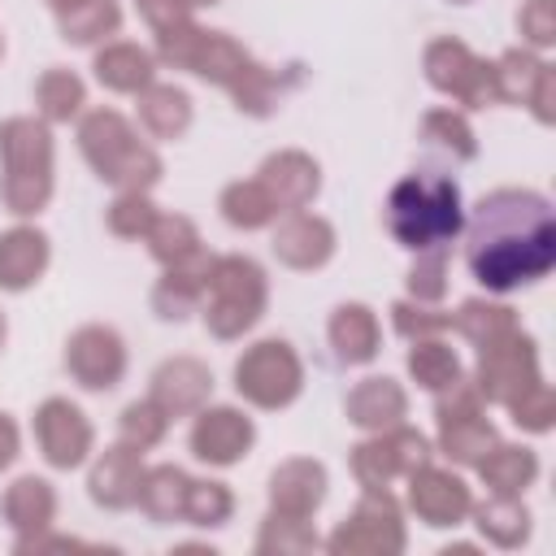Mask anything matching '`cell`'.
<instances>
[{
  "label": "cell",
  "instance_id": "277c9868",
  "mask_svg": "<svg viewBox=\"0 0 556 556\" xmlns=\"http://www.w3.org/2000/svg\"><path fill=\"white\" fill-rule=\"evenodd\" d=\"M0 200L17 217H35L52 200V130L43 117L0 122Z\"/></svg>",
  "mask_w": 556,
  "mask_h": 556
},
{
  "label": "cell",
  "instance_id": "30bf717a",
  "mask_svg": "<svg viewBox=\"0 0 556 556\" xmlns=\"http://www.w3.org/2000/svg\"><path fill=\"white\" fill-rule=\"evenodd\" d=\"M482 395V404H513L521 391H530L534 382H543V365H539V343L526 330H513L486 348H478V365L469 378Z\"/></svg>",
  "mask_w": 556,
  "mask_h": 556
},
{
  "label": "cell",
  "instance_id": "e575fe53",
  "mask_svg": "<svg viewBox=\"0 0 556 556\" xmlns=\"http://www.w3.org/2000/svg\"><path fill=\"white\" fill-rule=\"evenodd\" d=\"M217 208H222V217L235 230H261V226H274L278 222V204L269 200V191L256 178H239V182L222 187Z\"/></svg>",
  "mask_w": 556,
  "mask_h": 556
},
{
  "label": "cell",
  "instance_id": "c3c4849f",
  "mask_svg": "<svg viewBox=\"0 0 556 556\" xmlns=\"http://www.w3.org/2000/svg\"><path fill=\"white\" fill-rule=\"evenodd\" d=\"M200 39H204V26L191 17V22H178L169 30H156V61L169 65V70H191L195 65V52H200Z\"/></svg>",
  "mask_w": 556,
  "mask_h": 556
},
{
  "label": "cell",
  "instance_id": "7402d4cb",
  "mask_svg": "<svg viewBox=\"0 0 556 556\" xmlns=\"http://www.w3.org/2000/svg\"><path fill=\"white\" fill-rule=\"evenodd\" d=\"M0 517H4V526L17 539H35V534L52 530V521H56V491H52V482H43L35 473L13 478L4 486V495H0Z\"/></svg>",
  "mask_w": 556,
  "mask_h": 556
},
{
  "label": "cell",
  "instance_id": "60d3db41",
  "mask_svg": "<svg viewBox=\"0 0 556 556\" xmlns=\"http://www.w3.org/2000/svg\"><path fill=\"white\" fill-rule=\"evenodd\" d=\"M421 139L443 148V152H452L456 161H473L478 156V135H473V126H469V117L460 109H430L421 117Z\"/></svg>",
  "mask_w": 556,
  "mask_h": 556
},
{
  "label": "cell",
  "instance_id": "d6a6232c",
  "mask_svg": "<svg viewBox=\"0 0 556 556\" xmlns=\"http://www.w3.org/2000/svg\"><path fill=\"white\" fill-rule=\"evenodd\" d=\"M404 365H408V378H413L421 391H430V395H439L443 387H452L456 378H465V365H460L456 348L443 343V334H439V339H413Z\"/></svg>",
  "mask_w": 556,
  "mask_h": 556
},
{
  "label": "cell",
  "instance_id": "1f68e13d",
  "mask_svg": "<svg viewBox=\"0 0 556 556\" xmlns=\"http://www.w3.org/2000/svg\"><path fill=\"white\" fill-rule=\"evenodd\" d=\"M83 104H87V87H83V78L74 70L52 65V70L39 74V83H35V109H39V117L48 126L74 122L83 113Z\"/></svg>",
  "mask_w": 556,
  "mask_h": 556
},
{
  "label": "cell",
  "instance_id": "4316f807",
  "mask_svg": "<svg viewBox=\"0 0 556 556\" xmlns=\"http://www.w3.org/2000/svg\"><path fill=\"white\" fill-rule=\"evenodd\" d=\"M434 421H439V452H443L452 465L473 469V465L500 443V430L491 426L486 408H478V413H456V417H434Z\"/></svg>",
  "mask_w": 556,
  "mask_h": 556
},
{
  "label": "cell",
  "instance_id": "680465c9",
  "mask_svg": "<svg viewBox=\"0 0 556 556\" xmlns=\"http://www.w3.org/2000/svg\"><path fill=\"white\" fill-rule=\"evenodd\" d=\"M452 4H469V0H452Z\"/></svg>",
  "mask_w": 556,
  "mask_h": 556
},
{
  "label": "cell",
  "instance_id": "f546056e",
  "mask_svg": "<svg viewBox=\"0 0 556 556\" xmlns=\"http://www.w3.org/2000/svg\"><path fill=\"white\" fill-rule=\"evenodd\" d=\"M187 469L178 465H148L143 469V482H139V500L135 508H143L148 521L165 526V521H182V504H187Z\"/></svg>",
  "mask_w": 556,
  "mask_h": 556
},
{
  "label": "cell",
  "instance_id": "8d00e7d4",
  "mask_svg": "<svg viewBox=\"0 0 556 556\" xmlns=\"http://www.w3.org/2000/svg\"><path fill=\"white\" fill-rule=\"evenodd\" d=\"M495 70V91H500V104H526L539 74L547 70V61L534 52V48H508L504 56L491 61Z\"/></svg>",
  "mask_w": 556,
  "mask_h": 556
},
{
  "label": "cell",
  "instance_id": "ee69618b",
  "mask_svg": "<svg viewBox=\"0 0 556 556\" xmlns=\"http://www.w3.org/2000/svg\"><path fill=\"white\" fill-rule=\"evenodd\" d=\"M391 326L400 339H439L452 330V313L447 308H434V304H421V300H395L391 304Z\"/></svg>",
  "mask_w": 556,
  "mask_h": 556
},
{
  "label": "cell",
  "instance_id": "9f6ffc18",
  "mask_svg": "<svg viewBox=\"0 0 556 556\" xmlns=\"http://www.w3.org/2000/svg\"><path fill=\"white\" fill-rule=\"evenodd\" d=\"M4 334H9V326H4V313H0V348H4Z\"/></svg>",
  "mask_w": 556,
  "mask_h": 556
},
{
  "label": "cell",
  "instance_id": "d590c367",
  "mask_svg": "<svg viewBox=\"0 0 556 556\" xmlns=\"http://www.w3.org/2000/svg\"><path fill=\"white\" fill-rule=\"evenodd\" d=\"M56 22H61L65 43H104L109 35L122 30V9L117 0H87V4L56 13Z\"/></svg>",
  "mask_w": 556,
  "mask_h": 556
},
{
  "label": "cell",
  "instance_id": "5b68a950",
  "mask_svg": "<svg viewBox=\"0 0 556 556\" xmlns=\"http://www.w3.org/2000/svg\"><path fill=\"white\" fill-rule=\"evenodd\" d=\"M265 304H269V278L252 256L239 252L213 256L200 300V317L213 339H243L265 317Z\"/></svg>",
  "mask_w": 556,
  "mask_h": 556
},
{
  "label": "cell",
  "instance_id": "6f0895ef",
  "mask_svg": "<svg viewBox=\"0 0 556 556\" xmlns=\"http://www.w3.org/2000/svg\"><path fill=\"white\" fill-rule=\"evenodd\" d=\"M0 56H4V35H0Z\"/></svg>",
  "mask_w": 556,
  "mask_h": 556
},
{
  "label": "cell",
  "instance_id": "bcb514c9",
  "mask_svg": "<svg viewBox=\"0 0 556 556\" xmlns=\"http://www.w3.org/2000/svg\"><path fill=\"white\" fill-rule=\"evenodd\" d=\"M447 252L452 248H426L417 252L413 269H408V300H421V304H439L447 295Z\"/></svg>",
  "mask_w": 556,
  "mask_h": 556
},
{
  "label": "cell",
  "instance_id": "7a4b0ae2",
  "mask_svg": "<svg viewBox=\"0 0 556 556\" xmlns=\"http://www.w3.org/2000/svg\"><path fill=\"white\" fill-rule=\"evenodd\" d=\"M465 226L460 187L447 174H404L387 195V230L400 248H452Z\"/></svg>",
  "mask_w": 556,
  "mask_h": 556
},
{
  "label": "cell",
  "instance_id": "484cf974",
  "mask_svg": "<svg viewBox=\"0 0 556 556\" xmlns=\"http://www.w3.org/2000/svg\"><path fill=\"white\" fill-rule=\"evenodd\" d=\"M473 469L486 495H526L539 482V456L526 443H495Z\"/></svg>",
  "mask_w": 556,
  "mask_h": 556
},
{
  "label": "cell",
  "instance_id": "603a6c76",
  "mask_svg": "<svg viewBox=\"0 0 556 556\" xmlns=\"http://www.w3.org/2000/svg\"><path fill=\"white\" fill-rule=\"evenodd\" d=\"M96 83L117 96H139L148 83H156V56L130 39H104L91 56Z\"/></svg>",
  "mask_w": 556,
  "mask_h": 556
},
{
  "label": "cell",
  "instance_id": "b9f144b4",
  "mask_svg": "<svg viewBox=\"0 0 556 556\" xmlns=\"http://www.w3.org/2000/svg\"><path fill=\"white\" fill-rule=\"evenodd\" d=\"M235 513V495L226 482H213V478H191L187 486V504H182V521L187 526H200V530H217L226 526Z\"/></svg>",
  "mask_w": 556,
  "mask_h": 556
},
{
  "label": "cell",
  "instance_id": "d4e9b609",
  "mask_svg": "<svg viewBox=\"0 0 556 556\" xmlns=\"http://www.w3.org/2000/svg\"><path fill=\"white\" fill-rule=\"evenodd\" d=\"M326 334H330V348H334V356L343 365H369L378 356V343H382L374 308L369 304H356V300L352 304H339L330 313Z\"/></svg>",
  "mask_w": 556,
  "mask_h": 556
},
{
  "label": "cell",
  "instance_id": "836d02e7",
  "mask_svg": "<svg viewBox=\"0 0 556 556\" xmlns=\"http://www.w3.org/2000/svg\"><path fill=\"white\" fill-rule=\"evenodd\" d=\"M248 61H252V52H248L235 35H226V30H204L191 74L204 78V83H213V87H230V83L248 70Z\"/></svg>",
  "mask_w": 556,
  "mask_h": 556
},
{
  "label": "cell",
  "instance_id": "e0dca14e",
  "mask_svg": "<svg viewBox=\"0 0 556 556\" xmlns=\"http://www.w3.org/2000/svg\"><path fill=\"white\" fill-rule=\"evenodd\" d=\"M269 248L287 269H321L334 256V226L308 208H295L274 226Z\"/></svg>",
  "mask_w": 556,
  "mask_h": 556
},
{
  "label": "cell",
  "instance_id": "74e56055",
  "mask_svg": "<svg viewBox=\"0 0 556 556\" xmlns=\"http://www.w3.org/2000/svg\"><path fill=\"white\" fill-rule=\"evenodd\" d=\"M235 109L248 113V117H269L278 104H282V74L261 65V61H248V70L226 87Z\"/></svg>",
  "mask_w": 556,
  "mask_h": 556
},
{
  "label": "cell",
  "instance_id": "7dc6e473",
  "mask_svg": "<svg viewBox=\"0 0 556 556\" xmlns=\"http://www.w3.org/2000/svg\"><path fill=\"white\" fill-rule=\"evenodd\" d=\"M504 408H508V417H513L517 430L547 434L552 421H556V391H552V382H534L530 391H521V395H517L513 404H504Z\"/></svg>",
  "mask_w": 556,
  "mask_h": 556
},
{
  "label": "cell",
  "instance_id": "9c48e42d",
  "mask_svg": "<svg viewBox=\"0 0 556 556\" xmlns=\"http://www.w3.org/2000/svg\"><path fill=\"white\" fill-rule=\"evenodd\" d=\"M421 70H426V83H430L434 91L452 96L460 109H491V104H500L491 61H482L469 43H460V39H452V35L426 43Z\"/></svg>",
  "mask_w": 556,
  "mask_h": 556
},
{
  "label": "cell",
  "instance_id": "44dd1931",
  "mask_svg": "<svg viewBox=\"0 0 556 556\" xmlns=\"http://www.w3.org/2000/svg\"><path fill=\"white\" fill-rule=\"evenodd\" d=\"M326 500V465L313 456H291L269 473V508L287 517H313Z\"/></svg>",
  "mask_w": 556,
  "mask_h": 556
},
{
  "label": "cell",
  "instance_id": "2e32d148",
  "mask_svg": "<svg viewBox=\"0 0 556 556\" xmlns=\"http://www.w3.org/2000/svg\"><path fill=\"white\" fill-rule=\"evenodd\" d=\"M143 452H135L130 443H113L104 447L96 460H91V473H87V495L109 508V513H122V508H135L139 500V482H143Z\"/></svg>",
  "mask_w": 556,
  "mask_h": 556
},
{
  "label": "cell",
  "instance_id": "11a10c76",
  "mask_svg": "<svg viewBox=\"0 0 556 556\" xmlns=\"http://www.w3.org/2000/svg\"><path fill=\"white\" fill-rule=\"evenodd\" d=\"M191 9H208V4H217V0H187Z\"/></svg>",
  "mask_w": 556,
  "mask_h": 556
},
{
  "label": "cell",
  "instance_id": "816d5d0a",
  "mask_svg": "<svg viewBox=\"0 0 556 556\" xmlns=\"http://www.w3.org/2000/svg\"><path fill=\"white\" fill-rule=\"evenodd\" d=\"M526 104H530V113H534L543 126L556 122V70H552V65L539 74V83H534V91H530Z\"/></svg>",
  "mask_w": 556,
  "mask_h": 556
},
{
  "label": "cell",
  "instance_id": "db71d44e",
  "mask_svg": "<svg viewBox=\"0 0 556 556\" xmlns=\"http://www.w3.org/2000/svg\"><path fill=\"white\" fill-rule=\"evenodd\" d=\"M52 4V13H65V9H74V4H87V0H48Z\"/></svg>",
  "mask_w": 556,
  "mask_h": 556
},
{
  "label": "cell",
  "instance_id": "8992f818",
  "mask_svg": "<svg viewBox=\"0 0 556 556\" xmlns=\"http://www.w3.org/2000/svg\"><path fill=\"white\" fill-rule=\"evenodd\" d=\"M235 391L252 408L278 413L304 391V361L287 339H256L235 361Z\"/></svg>",
  "mask_w": 556,
  "mask_h": 556
},
{
  "label": "cell",
  "instance_id": "9a60e30c",
  "mask_svg": "<svg viewBox=\"0 0 556 556\" xmlns=\"http://www.w3.org/2000/svg\"><path fill=\"white\" fill-rule=\"evenodd\" d=\"M256 182L269 191V200L278 204V213H295V208H308L321 191V165L300 152V148H282V152H269L256 169Z\"/></svg>",
  "mask_w": 556,
  "mask_h": 556
},
{
  "label": "cell",
  "instance_id": "4dcf8cb0",
  "mask_svg": "<svg viewBox=\"0 0 556 556\" xmlns=\"http://www.w3.org/2000/svg\"><path fill=\"white\" fill-rule=\"evenodd\" d=\"M452 330L460 339H469L473 348H486L513 330H521V317L517 308L500 304V300H486V295H473V300H460V308L452 313Z\"/></svg>",
  "mask_w": 556,
  "mask_h": 556
},
{
  "label": "cell",
  "instance_id": "3957f363",
  "mask_svg": "<svg viewBox=\"0 0 556 556\" xmlns=\"http://www.w3.org/2000/svg\"><path fill=\"white\" fill-rule=\"evenodd\" d=\"M78 148L100 182L117 191H152L165 174L156 148H148L117 109H91L78 122Z\"/></svg>",
  "mask_w": 556,
  "mask_h": 556
},
{
  "label": "cell",
  "instance_id": "7bdbcfd3",
  "mask_svg": "<svg viewBox=\"0 0 556 556\" xmlns=\"http://www.w3.org/2000/svg\"><path fill=\"white\" fill-rule=\"evenodd\" d=\"M165 430H169V413H165L152 395H148V400H130V404L122 408V417H117V439L130 443L135 452L156 447V443L165 439Z\"/></svg>",
  "mask_w": 556,
  "mask_h": 556
},
{
  "label": "cell",
  "instance_id": "ffe728a7",
  "mask_svg": "<svg viewBox=\"0 0 556 556\" xmlns=\"http://www.w3.org/2000/svg\"><path fill=\"white\" fill-rule=\"evenodd\" d=\"M343 413L365 434H378V430H391V426H400L408 417V391L387 374H369L348 391Z\"/></svg>",
  "mask_w": 556,
  "mask_h": 556
},
{
  "label": "cell",
  "instance_id": "cb8c5ba5",
  "mask_svg": "<svg viewBox=\"0 0 556 556\" xmlns=\"http://www.w3.org/2000/svg\"><path fill=\"white\" fill-rule=\"evenodd\" d=\"M52 261L48 235L35 226H13L0 235V291H26L43 278Z\"/></svg>",
  "mask_w": 556,
  "mask_h": 556
},
{
  "label": "cell",
  "instance_id": "681fc988",
  "mask_svg": "<svg viewBox=\"0 0 556 556\" xmlns=\"http://www.w3.org/2000/svg\"><path fill=\"white\" fill-rule=\"evenodd\" d=\"M517 30L530 48H552L556 43V0H526L517 9Z\"/></svg>",
  "mask_w": 556,
  "mask_h": 556
},
{
  "label": "cell",
  "instance_id": "4fadbf2b",
  "mask_svg": "<svg viewBox=\"0 0 556 556\" xmlns=\"http://www.w3.org/2000/svg\"><path fill=\"white\" fill-rule=\"evenodd\" d=\"M187 443H191V456H195V460L226 469V465H239V460L252 452L256 426H252V417H248L243 408H235V404H204V408L195 413V421H191Z\"/></svg>",
  "mask_w": 556,
  "mask_h": 556
},
{
  "label": "cell",
  "instance_id": "f1b7e54d",
  "mask_svg": "<svg viewBox=\"0 0 556 556\" xmlns=\"http://www.w3.org/2000/svg\"><path fill=\"white\" fill-rule=\"evenodd\" d=\"M139 122L152 139H182L191 126V96L174 83H148L139 96Z\"/></svg>",
  "mask_w": 556,
  "mask_h": 556
},
{
  "label": "cell",
  "instance_id": "f5cc1de1",
  "mask_svg": "<svg viewBox=\"0 0 556 556\" xmlns=\"http://www.w3.org/2000/svg\"><path fill=\"white\" fill-rule=\"evenodd\" d=\"M17 447H22V434H17V421L9 413H0V473L17 460Z\"/></svg>",
  "mask_w": 556,
  "mask_h": 556
},
{
  "label": "cell",
  "instance_id": "6da1fadb",
  "mask_svg": "<svg viewBox=\"0 0 556 556\" xmlns=\"http://www.w3.org/2000/svg\"><path fill=\"white\" fill-rule=\"evenodd\" d=\"M465 265L491 291L534 287L556 265V213L543 191L495 187L465 217Z\"/></svg>",
  "mask_w": 556,
  "mask_h": 556
},
{
  "label": "cell",
  "instance_id": "f6af8a7d",
  "mask_svg": "<svg viewBox=\"0 0 556 556\" xmlns=\"http://www.w3.org/2000/svg\"><path fill=\"white\" fill-rule=\"evenodd\" d=\"M156 213H161V208L152 204L148 191H117L113 204H109V213H104V222H109V230H113L117 239H143L148 226L156 222Z\"/></svg>",
  "mask_w": 556,
  "mask_h": 556
},
{
  "label": "cell",
  "instance_id": "52a82bcc",
  "mask_svg": "<svg viewBox=\"0 0 556 556\" xmlns=\"http://www.w3.org/2000/svg\"><path fill=\"white\" fill-rule=\"evenodd\" d=\"M326 552L334 556H400L408 547L404 534V508L391 491H361L356 508L321 539Z\"/></svg>",
  "mask_w": 556,
  "mask_h": 556
},
{
  "label": "cell",
  "instance_id": "d6986e66",
  "mask_svg": "<svg viewBox=\"0 0 556 556\" xmlns=\"http://www.w3.org/2000/svg\"><path fill=\"white\" fill-rule=\"evenodd\" d=\"M208 269H213V252H191L187 261H178V265H165V274L156 278V287H152V313L161 317V321H182V317H191V313H200V300H204V278H208Z\"/></svg>",
  "mask_w": 556,
  "mask_h": 556
},
{
  "label": "cell",
  "instance_id": "f35d334b",
  "mask_svg": "<svg viewBox=\"0 0 556 556\" xmlns=\"http://www.w3.org/2000/svg\"><path fill=\"white\" fill-rule=\"evenodd\" d=\"M321 539L317 530L308 526V517H287V513H274L261 521V534H256V556H304V552H317Z\"/></svg>",
  "mask_w": 556,
  "mask_h": 556
},
{
  "label": "cell",
  "instance_id": "83f0119b",
  "mask_svg": "<svg viewBox=\"0 0 556 556\" xmlns=\"http://www.w3.org/2000/svg\"><path fill=\"white\" fill-rule=\"evenodd\" d=\"M469 517H473L478 534H482L491 547L513 552V547H526V543H530V508H526L521 495H486L482 504L473 500Z\"/></svg>",
  "mask_w": 556,
  "mask_h": 556
},
{
  "label": "cell",
  "instance_id": "ac0fdd59",
  "mask_svg": "<svg viewBox=\"0 0 556 556\" xmlns=\"http://www.w3.org/2000/svg\"><path fill=\"white\" fill-rule=\"evenodd\" d=\"M148 395L169 413V421L174 417H195L213 395V369L195 356H169V361L156 365Z\"/></svg>",
  "mask_w": 556,
  "mask_h": 556
},
{
  "label": "cell",
  "instance_id": "5bb4252c",
  "mask_svg": "<svg viewBox=\"0 0 556 556\" xmlns=\"http://www.w3.org/2000/svg\"><path fill=\"white\" fill-rule=\"evenodd\" d=\"M408 508L417 513V521H426L430 530H456L469 521L473 508V491L460 473L443 469V465H421L408 478Z\"/></svg>",
  "mask_w": 556,
  "mask_h": 556
},
{
  "label": "cell",
  "instance_id": "ab89813d",
  "mask_svg": "<svg viewBox=\"0 0 556 556\" xmlns=\"http://www.w3.org/2000/svg\"><path fill=\"white\" fill-rule=\"evenodd\" d=\"M143 243H148V252H152L161 265H178V261H187L191 252L204 248L195 222L182 217V213H156V222L148 226Z\"/></svg>",
  "mask_w": 556,
  "mask_h": 556
},
{
  "label": "cell",
  "instance_id": "ba28073f",
  "mask_svg": "<svg viewBox=\"0 0 556 556\" xmlns=\"http://www.w3.org/2000/svg\"><path fill=\"white\" fill-rule=\"evenodd\" d=\"M430 460H434L430 439L400 421L352 447V478L361 482V491H391L395 482H408Z\"/></svg>",
  "mask_w": 556,
  "mask_h": 556
},
{
  "label": "cell",
  "instance_id": "8fae6325",
  "mask_svg": "<svg viewBox=\"0 0 556 556\" xmlns=\"http://www.w3.org/2000/svg\"><path fill=\"white\" fill-rule=\"evenodd\" d=\"M35 443H39V456L52 469H78L91 456L96 430H91V421L78 404L61 400V395H48L35 408Z\"/></svg>",
  "mask_w": 556,
  "mask_h": 556
},
{
  "label": "cell",
  "instance_id": "f907efd6",
  "mask_svg": "<svg viewBox=\"0 0 556 556\" xmlns=\"http://www.w3.org/2000/svg\"><path fill=\"white\" fill-rule=\"evenodd\" d=\"M135 9H139V17L152 26V35H156V30H169V26H178V22H191V4H187V0H135Z\"/></svg>",
  "mask_w": 556,
  "mask_h": 556
},
{
  "label": "cell",
  "instance_id": "7c38bea8",
  "mask_svg": "<svg viewBox=\"0 0 556 556\" xmlns=\"http://www.w3.org/2000/svg\"><path fill=\"white\" fill-rule=\"evenodd\" d=\"M65 369L87 391H113L126 378V343L113 326H78L65 339Z\"/></svg>",
  "mask_w": 556,
  "mask_h": 556
}]
</instances>
